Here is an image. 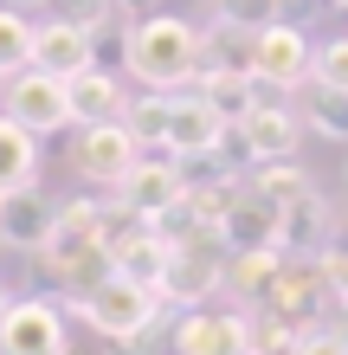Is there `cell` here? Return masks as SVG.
Returning a JSON list of instances; mask_svg holds the SVG:
<instances>
[{
  "mask_svg": "<svg viewBox=\"0 0 348 355\" xmlns=\"http://www.w3.org/2000/svg\"><path fill=\"white\" fill-rule=\"evenodd\" d=\"M129 71L142 91H187L200 71V33L174 13H149L129 26Z\"/></svg>",
  "mask_w": 348,
  "mask_h": 355,
  "instance_id": "6da1fadb",
  "label": "cell"
},
{
  "mask_svg": "<svg viewBox=\"0 0 348 355\" xmlns=\"http://www.w3.org/2000/svg\"><path fill=\"white\" fill-rule=\"evenodd\" d=\"M181 194H187V168H181L168 149H142L136 168L110 187V207L122 220H161Z\"/></svg>",
  "mask_w": 348,
  "mask_h": 355,
  "instance_id": "7a4b0ae2",
  "label": "cell"
},
{
  "mask_svg": "<svg viewBox=\"0 0 348 355\" xmlns=\"http://www.w3.org/2000/svg\"><path fill=\"white\" fill-rule=\"evenodd\" d=\"M71 310L110 343V336H136L142 323H155V317H161V297H155L149 284H136V278H122V271H110V278L91 284Z\"/></svg>",
  "mask_w": 348,
  "mask_h": 355,
  "instance_id": "3957f363",
  "label": "cell"
},
{
  "mask_svg": "<svg viewBox=\"0 0 348 355\" xmlns=\"http://www.w3.org/2000/svg\"><path fill=\"white\" fill-rule=\"evenodd\" d=\"M39 265H46V278L58 284V304H77L91 284L110 278V239H91V233H71V226H52Z\"/></svg>",
  "mask_w": 348,
  "mask_h": 355,
  "instance_id": "277c9868",
  "label": "cell"
},
{
  "mask_svg": "<svg viewBox=\"0 0 348 355\" xmlns=\"http://www.w3.org/2000/svg\"><path fill=\"white\" fill-rule=\"evenodd\" d=\"M0 97H7V116L13 123H26L33 136H58V130H71V103H65V78H52V71H13L7 85H0Z\"/></svg>",
  "mask_w": 348,
  "mask_h": 355,
  "instance_id": "5b68a950",
  "label": "cell"
},
{
  "mask_svg": "<svg viewBox=\"0 0 348 355\" xmlns=\"http://www.w3.org/2000/svg\"><path fill=\"white\" fill-rule=\"evenodd\" d=\"M65 304L52 297H13L0 317V355H65Z\"/></svg>",
  "mask_w": 348,
  "mask_h": 355,
  "instance_id": "8992f818",
  "label": "cell"
},
{
  "mask_svg": "<svg viewBox=\"0 0 348 355\" xmlns=\"http://www.w3.org/2000/svg\"><path fill=\"white\" fill-rule=\"evenodd\" d=\"M252 78H264V85H277V91L310 85V78H316V52H310V39H303L291 19H271V26H258V39H252Z\"/></svg>",
  "mask_w": 348,
  "mask_h": 355,
  "instance_id": "52a82bcc",
  "label": "cell"
},
{
  "mask_svg": "<svg viewBox=\"0 0 348 355\" xmlns=\"http://www.w3.org/2000/svg\"><path fill=\"white\" fill-rule=\"evenodd\" d=\"M322 297H336V291H329V271H322V259H284L258 310H271V317L297 323V329H310V323L322 317Z\"/></svg>",
  "mask_w": 348,
  "mask_h": 355,
  "instance_id": "ba28073f",
  "label": "cell"
},
{
  "mask_svg": "<svg viewBox=\"0 0 348 355\" xmlns=\"http://www.w3.org/2000/svg\"><path fill=\"white\" fill-rule=\"evenodd\" d=\"M174 355H252L245 310H174Z\"/></svg>",
  "mask_w": 348,
  "mask_h": 355,
  "instance_id": "9c48e42d",
  "label": "cell"
},
{
  "mask_svg": "<svg viewBox=\"0 0 348 355\" xmlns=\"http://www.w3.org/2000/svg\"><path fill=\"white\" fill-rule=\"evenodd\" d=\"M219 136H226V116L213 110L200 91H174V110H168V136H161V149L174 162H200L219 149Z\"/></svg>",
  "mask_w": 348,
  "mask_h": 355,
  "instance_id": "30bf717a",
  "label": "cell"
},
{
  "mask_svg": "<svg viewBox=\"0 0 348 355\" xmlns=\"http://www.w3.org/2000/svg\"><path fill=\"white\" fill-rule=\"evenodd\" d=\"M219 271H226V259H219V252L174 245V259H168V271H161V284H155L161 310H200V304L219 291Z\"/></svg>",
  "mask_w": 348,
  "mask_h": 355,
  "instance_id": "8fae6325",
  "label": "cell"
},
{
  "mask_svg": "<svg viewBox=\"0 0 348 355\" xmlns=\"http://www.w3.org/2000/svg\"><path fill=\"white\" fill-rule=\"evenodd\" d=\"M329 239H336V214H329V200L316 187L297 194L291 207H277V252L284 259H322Z\"/></svg>",
  "mask_w": 348,
  "mask_h": 355,
  "instance_id": "7c38bea8",
  "label": "cell"
},
{
  "mask_svg": "<svg viewBox=\"0 0 348 355\" xmlns=\"http://www.w3.org/2000/svg\"><path fill=\"white\" fill-rule=\"evenodd\" d=\"M136 155H142V142L129 136V123H84L77 130V168H84L91 181H104V187H116L122 175L136 168Z\"/></svg>",
  "mask_w": 348,
  "mask_h": 355,
  "instance_id": "4fadbf2b",
  "label": "cell"
},
{
  "mask_svg": "<svg viewBox=\"0 0 348 355\" xmlns=\"http://www.w3.org/2000/svg\"><path fill=\"white\" fill-rule=\"evenodd\" d=\"M52 226H58V200H46L39 187H19L0 200V245L7 252H46Z\"/></svg>",
  "mask_w": 348,
  "mask_h": 355,
  "instance_id": "5bb4252c",
  "label": "cell"
},
{
  "mask_svg": "<svg viewBox=\"0 0 348 355\" xmlns=\"http://www.w3.org/2000/svg\"><path fill=\"white\" fill-rule=\"evenodd\" d=\"M168 259H174V245L161 239V226H149V220L122 226V233L110 239V271H122V278H136V284H149V291L161 284Z\"/></svg>",
  "mask_w": 348,
  "mask_h": 355,
  "instance_id": "9a60e30c",
  "label": "cell"
},
{
  "mask_svg": "<svg viewBox=\"0 0 348 355\" xmlns=\"http://www.w3.org/2000/svg\"><path fill=\"white\" fill-rule=\"evenodd\" d=\"M33 65L39 71H52V78H71V71H84L91 65V26L84 19H39L33 26Z\"/></svg>",
  "mask_w": 348,
  "mask_h": 355,
  "instance_id": "2e32d148",
  "label": "cell"
},
{
  "mask_svg": "<svg viewBox=\"0 0 348 355\" xmlns=\"http://www.w3.org/2000/svg\"><path fill=\"white\" fill-rule=\"evenodd\" d=\"M65 103H71V130H84V123H116L122 110H129L122 85H116L104 65L71 71V78H65Z\"/></svg>",
  "mask_w": 348,
  "mask_h": 355,
  "instance_id": "e0dca14e",
  "label": "cell"
},
{
  "mask_svg": "<svg viewBox=\"0 0 348 355\" xmlns=\"http://www.w3.org/2000/svg\"><path fill=\"white\" fill-rule=\"evenodd\" d=\"M239 130H245L258 162H277V155H297V142H303L310 123H303V110H291V103H252V116H239Z\"/></svg>",
  "mask_w": 348,
  "mask_h": 355,
  "instance_id": "ac0fdd59",
  "label": "cell"
},
{
  "mask_svg": "<svg viewBox=\"0 0 348 355\" xmlns=\"http://www.w3.org/2000/svg\"><path fill=\"white\" fill-rule=\"evenodd\" d=\"M219 233H226V252H252V245H277V207L264 194H245L226 207V220H219Z\"/></svg>",
  "mask_w": 348,
  "mask_h": 355,
  "instance_id": "d6986e66",
  "label": "cell"
},
{
  "mask_svg": "<svg viewBox=\"0 0 348 355\" xmlns=\"http://www.w3.org/2000/svg\"><path fill=\"white\" fill-rule=\"evenodd\" d=\"M284 252L277 245H252V252H226V271H219V291H232L239 304H264V291H271Z\"/></svg>",
  "mask_w": 348,
  "mask_h": 355,
  "instance_id": "ffe728a7",
  "label": "cell"
},
{
  "mask_svg": "<svg viewBox=\"0 0 348 355\" xmlns=\"http://www.w3.org/2000/svg\"><path fill=\"white\" fill-rule=\"evenodd\" d=\"M19 187H39V136L26 123L0 116V200L19 194Z\"/></svg>",
  "mask_w": 348,
  "mask_h": 355,
  "instance_id": "44dd1931",
  "label": "cell"
},
{
  "mask_svg": "<svg viewBox=\"0 0 348 355\" xmlns=\"http://www.w3.org/2000/svg\"><path fill=\"white\" fill-rule=\"evenodd\" d=\"M187 91H200V97H207V103H213V110L226 116V123L252 116V103H258V85H252V71H226V65H200Z\"/></svg>",
  "mask_w": 348,
  "mask_h": 355,
  "instance_id": "7402d4cb",
  "label": "cell"
},
{
  "mask_svg": "<svg viewBox=\"0 0 348 355\" xmlns=\"http://www.w3.org/2000/svg\"><path fill=\"white\" fill-rule=\"evenodd\" d=\"M252 26H232L226 13L200 33V65H226V71H252Z\"/></svg>",
  "mask_w": 348,
  "mask_h": 355,
  "instance_id": "603a6c76",
  "label": "cell"
},
{
  "mask_svg": "<svg viewBox=\"0 0 348 355\" xmlns=\"http://www.w3.org/2000/svg\"><path fill=\"white\" fill-rule=\"evenodd\" d=\"M245 187H252V194H264L271 207H291L297 194H310L316 181L297 168V155H277V162H258V168L245 175Z\"/></svg>",
  "mask_w": 348,
  "mask_h": 355,
  "instance_id": "cb8c5ba5",
  "label": "cell"
},
{
  "mask_svg": "<svg viewBox=\"0 0 348 355\" xmlns=\"http://www.w3.org/2000/svg\"><path fill=\"white\" fill-rule=\"evenodd\" d=\"M168 110H174V91H142L129 110H122V123H129V136L142 142V149H161V136H168Z\"/></svg>",
  "mask_w": 348,
  "mask_h": 355,
  "instance_id": "d4e9b609",
  "label": "cell"
},
{
  "mask_svg": "<svg viewBox=\"0 0 348 355\" xmlns=\"http://www.w3.org/2000/svg\"><path fill=\"white\" fill-rule=\"evenodd\" d=\"M303 123H310L316 136H329V142H348V91H342V85H322V78H316Z\"/></svg>",
  "mask_w": 348,
  "mask_h": 355,
  "instance_id": "484cf974",
  "label": "cell"
},
{
  "mask_svg": "<svg viewBox=\"0 0 348 355\" xmlns=\"http://www.w3.org/2000/svg\"><path fill=\"white\" fill-rule=\"evenodd\" d=\"M26 65H33V19L0 0V78H13Z\"/></svg>",
  "mask_w": 348,
  "mask_h": 355,
  "instance_id": "4316f807",
  "label": "cell"
},
{
  "mask_svg": "<svg viewBox=\"0 0 348 355\" xmlns=\"http://www.w3.org/2000/svg\"><path fill=\"white\" fill-rule=\"evenodd\" d=\"M58 226H71V233H91V239H116L110 233V200H97V194H77L58 207Z\"/></svg>",
  "mask_w": 348,
  "mask_h": 355,
  "instance_id": "83f0119b",
  "label": "cell"
},
{
  "mask_svg": "<svg viewBox=\"0 0 348 355\" xmlns=\"http://www.w3.org/2000/svg\"><path fill=\"white\" fill-rule=\"evenodd\" d=\"M129 26H136V19H116V13L91 19V65H110V58L129 65Z\"/></svg>",
  "mask_w": 348,
  "mask_h": 355,
  "instance_id": "f1b7e54d",
  "label": "cell"
},
{
  "mask_svg": "<svg viewBox=\"0 0 348 355\" xmlns=\"http://www.w3.org/2000/svg\"><path fill=\"white\" fill-rule=\"evenodd\" d=\"M303 349V329L297 323H284V317H252V355H297Z\"/></svg>",
  "mask_w": 348,
  "mask_h": 355,
  "instance_id": "f546056e",
  "label": "cell"
},
{
  "mask_svg": "<svg viewBox=\"0 0 348 355\" xmlns=\"http://www.w3.org/2000/svg\"><path fill=\"white\" fill-rule=\"evenodd\" d=\"M277 7H284V0H219V13H226L232 26H252V33H258V26H271V13H277Z\"/></svg>",
  "mask_w": 348,
  "mask_h": 355,
  "instance_id": "4dcf8cb0",
  "label": "cell"
},
{
  "mask_svg": "<svg viewBox=\"0 0 348 355\" xmlns=\"http://www.w3.org/2000/svg\"><path fill=\"white\" fill-rule=\"evenodd\" d=\"M316 78H322V85H342V91H348V39H329V46L316 52Z\"/></svg>",
  "mask_w": 348,
  "mask_h": 355,
  "instance_id": "1f68e13d",
  "label": "cell"
},
{
  "mask_svg": "<svg viewBox=\"0 0 348 355\" xmlns=\"http://www.w3.org/2000/svg\"><path fill=\"white\" fill-rule=\"evenodd\" d=\"M322 271H329L336 304H348V245H329V252H322Z\"/></svg>",
  "mask_w": 348,
  "mask_h": 355,
  "instance_id": "d6a6232c",
  "label": "cell"
},
{
  "mask_svg": "<svg viewBox=\"0 0 348 355\" xmlns=\"http://www.w3.org/2000/svg\"><path fill=\"white\" fill-rule=\"evenodd\" d=\"M297 355H348V343L336 336V329H329V336H322V329H303V349Z\"/></svg>",
  "mask_w": 348,
  "mask_h": 355,
  "instance_id": "836d02e7",
  "label": "cell"
},
{
  "mask_svg": "<svg viewBox=\"0 0 348 355\" xmlns=\"http://www.w3.org/2000/svg\"><path fill=\"white\" fill-rule=\"evenodd\" d=\"M104 355H142V349H136L129 336H110V343H104Z\"/></svg>",
  "mask_w": 348,
  "mask_h": 355,
  "instance_id": "e575fe53",
  "label": "cell"
},
{
  "mask_svg": "<svg viewBox=\"0 0 348 355\" xmlns=\"http://www.w3.org/2000/svg\"><path fill=\"white\" fill-rule=\"evenodd\" d=\"M7 7H19V13H39V7H52V0H7Z\"/></svg>",
  "mask_w": 348,
  "mask_h": 355,
  "instance_id": "d590c367",
  "label": "cell"
},
{
  "mask_svg": "<svg viewBox=\"0 0 348 355\" xmlns=\"http://www.w3.org/2000/svg\"><path fill=\"white\" fill-rule=\"evenodd\" d=\"M7 304H13V297H7V284H0V317H7Z\"/></svg>",
  "mask_w": 348,
  "mask_h": 355,
  "instance_id": "8d00e7d4",
  "label": "cell"
},
{
  "mask_svg": "<svg viewBox=\"0 0 348 355\" xmlns=\"http://www.w3.org/2000/svg\"><path fill=\"white\" fill-rule=\"evenodd\" d=\"M336 336H342V343H348V323H342V329H336Z\"/></svg>",
  "mask_w": 348,
  "mask_h": 355,
  "instance_id": "74e56055",
  "label": "cell"
},
{
  "mask_svg": "<svg viewBox=\"0 0 348 355\" xmlns=\"http://www.w3.org/2000/svg\"><path fill=\"white\" fill-rule=\"evenodd\" d=\"M336 7H348V0H336Z\"/></svg>",
  "mask_w": 348,
  "mask_h": 355,
  "instance_id": "f35d334b",
  "label": "cell"
},
{
  "mask_svg": "<svg viewBox=\"0 0 348 355\" xmlns=\"http://www.w3.org/2000/svg\"><path fill=\"white\" fill-rule=\"evenodd\" d=\"M0 85H7V78H0Z\"/></svg>",
  "mask_w": 348,
  "mask_h": 355,
  "instance_id": "ab89813d",
  "label": "cell"
},
{
  "mask_svg": "<svg viewBox=\"0 0 348 355\" xmlns=\"http://www.w3.org/2000/svg\"><path fill=\"white\" fill-rule=\"evenodd\" d=\"M213 7H219V0H213Z\"/></svg>",
  "mask_w": 348,
  "mask_h": 355,
  "instance_id": "60d3db41",
  "label": "cell"
},
{
  "mask_svg": "<svg viewBox=\"0 0 348 355\" xmlns=\"http://www.w3.org/2000/svg\"><path fill=\"white\" fill-rule=\"evenodd\" d=\"M65 355H71V349H65Z\"/></svg>",
  "mask_w": 348,
  "mask_h": 355,
  "instance_id": "b9f144b4",
  "label": "cell"
},
{
  "mask_svg": "<svg viewBox=\"0 0 348 355\" xmlns=\"http://www.w3.org/2000/svg\"><path fill=\"white\" fill-rule=\"evenodd\" d=\"M342 175H348V168H342Z\"/></svg>",
  "mask_w": 348,
  "mask_h": 355,
  "instance_id": "7bdbcfd3",
  "label": "cell"
}]
</instances>
